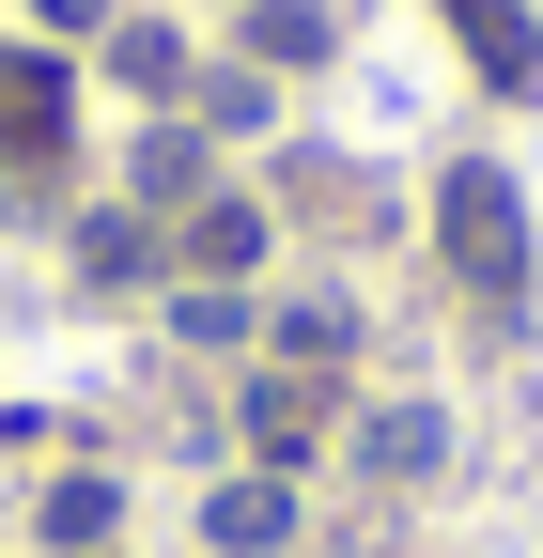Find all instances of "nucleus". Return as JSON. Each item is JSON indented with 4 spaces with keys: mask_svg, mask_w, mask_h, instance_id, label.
<instances>
[{
    "mask_svg": "<svg viewBox=\"0 0 543 558\" xmlns=\"http://www.w3.org/2000/svg\"><path fill=\"white\" fill-rule=\"evenodd\" d=\"M186 186H202V124H156L141 140V202H186Z\"/></svg>",
    "mask_w": 543,
    "mask_h": 558,
    "instance_id": "1a4fd4ad",
    "label": "nucleus"
},
{
    "mask_svg": "<svg viewBox=\"0 0 543 558\" xmlns=\"http://www.w3.org/2000/svg\"><path fill=\"white\" fill-rule=\"evenodd\" d=\"M79 264L124 295V279H156V233H141V218H94V233H79Z\"/></svg>",
    "mask_w": 543,
    "mask_h": 558,
    "instance_id": "6e6552de",
    "label": "nucleus"
},
{
    "mask_svg": "<svg viewBox=\"0 0 543 558\" xmlns=\"http://www.w3.org/2000/svg\"><path fill=\"white\" fill-rule=\"evenodd\" d=\"M249 47H264V62H311L326 16H311V0H249Z\"/></svg>",
    "mask_w": 543,
    "mask_h": 558,
    "instance_id": "9d476101",
    "label": "nucleus"
},
{
    "mask_svg": "<svg viewBox=\"0 0 543 558\" xmlns=\"http://www.w3.org/2000/svg\"><path fill=\"white\" fill-rule=\"evenodd\" d=\"M435 450H450V435H435V403H388L373 435H358V465H373V481H420Z\"/></svg>",
    "mask_w": 543,
    "mask_h": 558,
    "instance_id": "423d86ee",
    "label": "nucleus"
},
{
    "mask_svg": "<svg viewBox=\"0 0 543 558\" xmlns=\"http://www.w3.org/2000/svg\"><path fill=\"white\" fill-rule=\"evenodd\" d=\"M109 512H124L109 481H62V497H47V543H109Z\"/></svg>",
    "mask_w": 543,
    "mask_h": 558,
    "instance_id": "9b49d317",
    "label": "nucleus"
},
{
    "mask_svg": "<svg viewBox=\"0 0 543 558\" xmlns=\"http://www.w3.org/2000/svg\"><path fill=\"white\" fill-rule=\"evenodd\" d=\"M450 32L482 47V78H497V94H543V32H528V0H450Z\"/></svg>",
    "mask_w": 543,
    "mask_h": 558,
    "instance_id": "f03ea898",
    "label": "nucleus"
},
{
    "mask_svg": "<svg viewBox=\"0 0 543 558\" xmlns=\"http://www.w3.org/2000/svg\"><path fill=\"white\" fill-rule=\"evenodd\" d=\"M0 140H16V156H47V140H62V62L0 47Z\"/></svg>",
    "mask_w": 543,
    "mask_h": 558,
    "instance_id": "7ed1b4c3",
    "label": "nucleus"
},
{
    "mask_svg": "<svg viewBox=\"0 0 543 558\" xmlns=\"http://www.w3.org/2000/svg\"><path fill=\"white\" fill-rule=\"evenodd\" d=\"M171 248H186L202 279H249V264H264V202H186V233H171Z\"/></svg>",
    "mask_w": 543,
    "mask_h": 558,
    "instance_id": "39448f33",
    "label": "nucleus"
},
{
    "mask_svg": "<svg viewBox=\"0 0 543 558\" xmlns=\"http://www.w3.org/2000/svg\"><path fill=\"white\" fill-rule=\"evenodd\" d=\"M435 248L482 279V295H512V279H528V218H512V186H497V171H450V186H435Z\"/></svg>",
    "mask_w": 543,
    "mask_h": 558,
    "instance_id": "f257e3e1",
    "label": "nucleus"
},
{
    "mask_svg": "<svg viewBox=\"0 0 543 558\" xmlns=\"http://www.w3.org/2000/svg\"><path fill=\"white\" fill-rule=\"evenodd\" d=\"M202 543H233V558H280V543H295V497H280V481H233V497H202Z\"/></svg>",
    "mask_w": 543,
    "mask_h": 558,
    "instance_id": "20e7f679",
    "label": "nucleus"
},
{
    "mask_svg": "<svg viewBox=\"0 0 543 558\" xmlns=\"http://www.w3.org/2000/svg\"><path fill=\"white\" fill-rule=\"evenodd\" d=\"M311 403H326V373H264V388H249V435H264V450H295V435H311Z\"/></svg>",
    "mask_w": 543,
    "mask_h": 558,
    "instance_id": "0eeeda50",
    "label": "nucleus"
}]
</instances>
